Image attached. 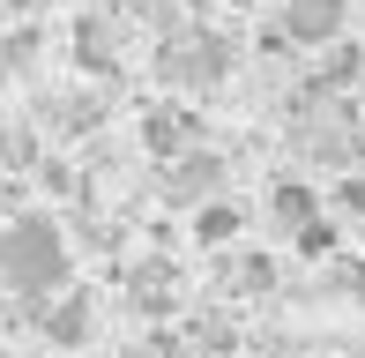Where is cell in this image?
<instances>
[{
    "mask_svg": "<svg viewBox=\"0 0 365 358\" xmlns=\"http://www.w3.org/2000/svg\"><path fill=\"white\" fill-rule=\"evenodd\" d=\"M0 284L23 306H45L53 291H68V232L38 209H15L0 224Z\"/></svg>",
    "mask_w": 365,
    "mask_h": 358,
    "instance_id": "cell-1",
    "label": "cell"
},
{
    "mask_svg": "<svg viewBox=\"0 0 365 358\" xmlns=\"http://www.w3.org/2000/svg\"><path fill=\"white\" fill-rule=\"evenodd\" d=\"M231 38H217V30H202V23H187V30H172V38L157 45V75H164V90H209V83H224L231 75Z\"/></svg>",
    "mask_w": 365,
    "mask_h": 358,
    "instance_id": "cell-2",
    "label": "cell"
},
{
    "mask_svg": "<svg viewBox=\"0 0 365 358\" xmlns=\"http://www.w3.org/2000/svg\"><path fill=\"white\" fill-rule=\"evenodd\" d=\"M135 135H142V150H149V157H164V165H172L179 150H194V142H202V120H194L187 97H164V105H149V112H142Z\"/></svg>",
    "mask_w": 365,
    "mask_h": 358,
    "instance_id": "cell-3",
    "label": "cell"
},
{
    "mask_svg": "<svg viewBox=\"0 0 365 358\" xmlns=\"http://www.w3.org/2000/svg\"><path fill=\"white\" fill-rule=\"evenodd\" d=\"M38 329H45L53 351H82L97 336V299L90 291H53V299L38 306Z\"/></svg>",
    "mask_w": 365,
    "mask_h": 358,
    "instance_id": "cell-4",
    "label": "cell"
},
{
    "mask_svg": "<svg viewBox=\"0 0 365 358\" xmlns=\"http://www.w3.org/2000/svg\"><path fill=\"white\" fill-rule=\"evenodd\" d=\"M164 194H172L179 209L217 202V194H224V157L202 150V142H194V150H179V157H172V179H164Z\"/></svg>",
    "mask_w": 365,
    "mask_h": 358,
    "instance_id": "cell-5",
    "label": "cell"
},
{
    "mask_svg": "<svg viewBox=\"0 0 365 358\" xmlns=\"http://www.w3.org/2000/svg\"><path fill=\"white\" fill-rule=\"evenodd\" d=\"M276 30H284L291 45H306V53L313 45H336L343 38V0H284V23Z\"/></svg>",
    "mask_w": 365,
    "mask_h": 358,
    "instance_id": "cell-6",
    "label": "cell"
},
{
    "mask_svg": "<svg viewBox=\"0 0 365 358\" xmlns=\"http://www.w3.org/2000/svg\"><path fill=\"white\" fill-rule=\"evenodd\" d=\"M53 127H60V135H97V127H105V97H97V90L53 97Z\"/></svg>",
    "mask_w": 365,
    "mask_h": 358,
    "instance_id": "cell-7",
    "label": "cell"
},
{
    "mask_svg": "<svg viewBox=\"0 0 365 358\" xmlns=\"http://www.w3.org/2000/svg\"><path fill=\"white\" fill-rule=\"evenodd\" d=\"M127 299H135L142 314H164V306H172V262H135L127 269Z\"/></svg>",
    "mask_w": 365,
    "mask_h": 358,
    "instance_id": "cell-8",
    "label": "cell"
},
{
    "mask_svg": "<svg viewBox=\"0 0 365 358\" xmlns=\"http://www.w3.org/2000/svg\"><path fill=\"white\" fill-rule=\"evenodd\" d=\"M75 68H82V75H112V68H120V60H112V30L97 23V15H82V23H75Z\"/></svg>",
    "mask_w": 365,
    "mask_h": 358,
    "instance_id": "cell-9",
    "label": "cell"
},
{
    "mask_svg": "<svg viewBox=\"0 0 365 358\" xmlns=\"http://www.w3.org/2000/svg\"><path fill=\"white\" fill-rule=\"evenodd\" d=\"M239 232H246V217H239V209L224 202V194H217V202H202V209H194V239H202V247H231Z\"/></svg>",
    "mask_w": 365,
    "mask_h": 358,
    "instance_id": "cell-10",
    "label": "cell"
},
{
    "mask_svg": "<svg viewBox=\"0 0 365 358\" xmlns=\"http://www.w3.org/2000/svg\"><path fill=\"white\" fill-rule=\"evenodd\" d=\"M269 209H276V224H284V232H298V224H306L313 209H321V194H313L306 179H276V194H269Z\"/></svg>",
    "mask_w": 365,
    "mask_h": 358,
    "instance_id": "cell-11",
    "label": "cell"
},
{
    "mask_svg": "<svg viewBox=\"0 0 365 358\" xmlns=\"http://www.w3.org/2000/svg\"><path fill=\"white\" fill-rule=\"evenodd\" d=\"M298 254H306V262H321V254H336V224H328V217H306V224H298Z\"/></svg>",
    "mask_w": 365,
    "mask_h": 358,
    "instance_id": "cell-12",
    "label": "cell"
},
{
    "mask_svg": "<svg viewBox=\"0 0 365 358\" xmlns=\"http://www.w3.org/2000/svg\"><path fill=\"white\" fill-rule=\"evenodd\" d=\"M269 284H276V269L261 262V254H246L239 262V291H269Z\"/></svg>",
    "mask_w": 365,
    "mask_h": 358,
    "instance_id": "cell-13",
    "label": "cell"
},
{
    "mask_svg": "<svg viewBox=\"0 0 365 358\" xmlns=\"http://www.w3.org/2000/svg\"><path fill=\"white\" fill-rule=\"evenodd\" d=\"M336 209H343V217H365V172H351L336 187Z\"/></svg>",
    "mask_w": 365,
    "mask_h": 358,
    "instance_id": "cell-14",
    "label": "cell"
},
{
    "mask_svg": "<svg viewBox=\"0 0 365 358\" xmlns=\"http://www.w3.org/2000/svg\"><path fill=\"white\" fill-rule=\"evenodd\" d=\"M30 53H38V30H15V38L0 45V60H8V68H30Z\"/></svg>",
    "mask_w": 365,
    "mask_h": 358,
    "instance_id": "cell-15",
    "label": "cell"
},
{
    "mask_svg": "<svg viewBox=\"0 0 365 358\" xmlns=\"http://www.w3.org/2000/svg\"><path fill=\"white\" fill-rule=\"evenodd\" d=\"M15 209H23V172H8V165H0V224H8Z\"/></svg>",
    "mask_w": 365,
    "mask_h": 358,
    "instance_id": "cell-16",
    "label": "cell"
},
{
    "mask_svg": "<svg viewBox=\"0 0 365 358\" xmlns=\"http://www.w3.org/2000/svg\"><path fill=\"white\" fill-rule=\"evenodd\" d=\"M8 142H15V120H8V112H0V157H8Z\"/></svg>",
    "mask_w": 365,
    "mask_h": 358,
    "instance_id": "cell-17",
    "label": "cell"
},
{
    "mask_svg": "<svg viewBox=\"0 0 365 358\" xmlns=\"http://www.w3.org/2000/svg\"><path fill=\"white\" fill-rule=\"evenodd\" d=\"M8 8H23V15H30V8H45V0H8Z\"/></svg>",
    "mask_w": 365,
    "mask_h": 358,
    "instance_id": "cell-18",
    "label": "cell"
},
{
    "mask_svg": "<svg viewBox=\"0 0 365 358\" xmlns=\"http://www.w3.org/2000/svg\"><path fill=\"white\" fill-rule=\"evenodd\" d=\"M112 358H149V351H112Z\"/></svg>",
    "mask_w": 365,
    "mask_h": 358,
    "instance_id": "cell-19",
    "label": "cell"
},
{
    "mask_svg": "<svg viewBox=\"0 0 365 358\" xmlns=\"http://www.w3.org/2000/svg\"><path fill=\"white\" fill-rule=\"evenodd\" d=\"M231 8H246V0H231Z\"/></svg>",
    "mask_w": 365,
    "mask_h": 358,
    "instance_id": "cell-20",
    "label": "cell"
}]
</instances>
